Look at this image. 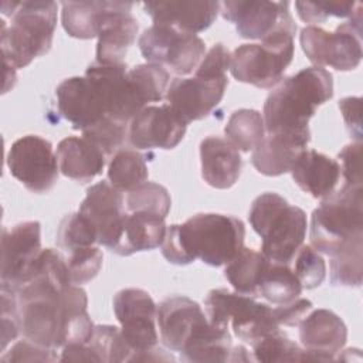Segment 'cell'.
Masks as SVG:
<instances>
[{
  "mask_svg": "<svg viewBox=\"0 0 363 363\" xmlns=\"http://www.w3.org/2000/svg\"><path fill=\"white\" fill-rule=\"evenodd\" d=\"M220 11L242 38L262 41L275 31L296 30L288 1L227 0L220 3Z\"/></svg>",
  "mask_w": 363,
  "mask_h": 363,
  "instance_id": "9a60e30c",
  "label": "cell"
},
{
  "mask_svg": "<svg viewBox=\"0 0 363 363\" xmlns=\"http://www.w3.org/2000/svg\"><path fill=\"white\" fill-rule=\"evenodd\" d=\"M129 123L116 121L113 118H104L88 129L82 130V136L98 146L106 157L115 155L128 136Z\"/></svg>",
  "mask_w": 363,
  "mask_h": 363,
  "instance_id": "b9f144b4",
  "label": "cell"
},
{
  "mask_svg": "<svg viewBox=\"0 0 363 363\" xmlns=\"http://www.w3.org/2000/svg\"><path fill=\"white\" fill-rule=\"evenodd\" d=\"M306 146L308 143L295 138L267 133L252 150L251 162L264 176H281L291 172L296 157Z\"/></svg>",
  "mask_w": 363,
  "mask_h": 363,
  "instance_id": "4316f807",
  "label": "cell"
},
{
  "mask_svg": "<svg viewBox=\"0 0 363 363\" xmlns=\"http://www.w3.org/2000/svg\"><path fill=\"white\" fill-rule=\"evenodd\" d=\"M359 4L354 1H295V9L302 21L316 26L325 23L329 17L349 18Z\"/></svg>",
  "mask_w": 363,
  "mask_h": 363,
  "instance_id": "7bdbcfd3",
  "label": "cell"
},
{
  "mask_svg": "<svg viewBox=\"0 0 363 363\" xmlns=\"http://www.w3.org/2000/svg\"><path fill=\"white\" fill-rule=\"evenodd\" d=\"M61 362H99L89 343H69L62 347Z\"/></svg>",
  "mask_w": 363,
  "mask_h": 363,
  "instance_id": "c3c4849f",
  "label": "cell"
},
{
  "mask_svg": "<svg viewBox=\"0 0 363 363\" xmlns=\"http://www.w3.org/2000/svg\"><path fill=\"white\" fill-rule=\"evenodd\" d=\"M166 230L164 218L160 216L128 213L121 241L112 252L128 257L139 251L155 250L162 245Z\"/></svg>",
  "mask_w": 363,
  "mask_h": 363,
  "instance_id": "f1b7e54d",
  "label": "cell"
},
{
  "mask_svg": "<svg viewBox=\"0 0 363 363\" xmlns=\"http://www.w3.org/2000/svg\"><path fill=\"white\" fill-rule=\"evenodd\" d=\"M62 27L69 37L88 40L98 37L111 16L132 10L129 1H64L61 3Z\"/></svg>",
  "mask_w": 363,
  "mask_h": 363,
  "instance_id": "603a6c76",
  "label": "cell"
},
{
  "mask_svg": "<svg viewBox=\"0 0 363 363\" xmlns=\"http://www.w3.org/2000/svg\"><path fill=\"white\" fill-rule=\"evenodd\" d=\"M58 4L48 0L3 1L0 45L3 61L14 68L27 67L34 58L45 55L57 27Z\"/></svg>",
  "mask_w": 363,
  "mask_h": 363,
  "instance_id": "5b68a950",
  "label": "cell"
},
{
  "mask_svg": "<svg viewBox=\"0 0 363 363\" xmlns=\"http://www.w3.org/2000/svg\"><path fill=\"white\" fill-rule=\"evenodd\" d=\"M55 96L58 113L68 121L74 129L82 132L106 118L101 98L85 75L64 79L57 86Z\"/></svg>",
  "mask_w": 363,
  "mask_h": 363,
  "instance_id": "44dd1931",
  "label": "cell"
},
{
  "mask_svg": "<svg viewBox=\"0 0 363 363\" xmlns=\"http://www.w3.org/2000/svg\"><path fill=\"white\" fill-rule=\"evenodd\" d=\"M339 109L349 135L353 136L356 142H362V98L346 96L339 101Z\"/></svg>",
  "mask_w": 363,
  "mask_h": 363,
  "instance_id": "7dc6e473",
  "label": "cell"
},
{
  "mask_svg": "<svg viewBox=\"0 0 363 363\" xmlns=\"http://www.w3.org/2000/svg\"><path fill=\"white\" fill-rule=\"evenodd\" d=\"M251 346L255 362H309L306 350L282 335L281 330L254 342Z\"/></svg>",
  "mask_w": 363,
  "mask_h": 363,
  "instance_id": "d590c367",
  "label": "cell"
},
{
  "mask_svg": "<svg viewBox=\"0 0 363 363\" xmlns=\"http://www.w3.org/2000/svg\"><path fill=\"white\" fill-rule=\"evenodd\" d=\"M62 255L68 267L71 282L75 285L92 281L102 268L104 254L98 245L77 248Z\"/></svg>",
  "mask_w": 363,
  "mask_h": 363,
  "instance_id": "60d3db41",
  "label": "cell"
},
{
  "mask_svg": "<svg viewBox=\"0 0 363 363\" xmlns=\"http://www.w3.org/2000/svg\"><path fill=\"white\" fill-rule=\"evenodd\" d=\"M98 245L96 233L81 213L67 214L57 230V247L62 254L77 248Z\"/></svg>",
  "mask_w": 363,
  "mask_h": 363,
  "instance_id": "74e56055",
  "label": "cell"
},
{
  "mask_svg": "<svg viewBox=\"0 0 363 363\" xmlns=\"http://www.w3.org/2000/svg\"><path fill=\"white\" fill-rule=\"evenodd\" d=\"M254 360L248 350L244 347V346H235V347H231V353H230V357H228V362H251Z\"/></svg>",
  "mask_w": 363,
  "mask_h": 363,
  "instance_id": "681fc988",
  "label": "cell"
},
{
  "mask_svg": "<svg viewBox=\"0 0 363 363\" xmlns=\"http://www.w3.org/2000/svg\"><path fill=\"white\" fill-rule=\"evenodd\" d=\"M85 77L96 89L106 116L129 123L145 108L129 81L125 62L101 64L95 61L86 68Z\"/></svg>",
  "mask_w": 363,
  "mask_h": 363,
  "instance_id": "e0dca14e",
  "label": "cell"
},
{
  "mask_svg": "<svg viewBox=\"0 0 363 363\" xmlns=\"http://www.w3.org/2000/svg\"><path fill=\"white\" fill-rule=\"evenodd\" d=\"M139 30L138 20L130 10L118 11L109 17L98 35L96 62L122 64Z\"/></svg>",
  "mask_w": 363,
  "mask_h": 363,
  "instance_id": "83f0119b",
  "label": "cell"
},
{
  "mask_svg": "<svg viewBox=\"0 0 363 363\" xmlns=\"http://www.w3.org/2000/svg\"><path fill=\"white\" fill-rule=\"evenodd\" d=\"M301 292L302 285L291 265L271 261L258 284L257 298L274 305H284L299 298Z\"/></svg>",
  "mask_w": 363,
  "mask_h": 363,
  "instance_id": "4dcf8cb0",
  "label": "cell"
},
{
  "mask_svg": "<svg viewBox=\"0 0 363 363\" xmlns=\"http://www.w3.org/2000/svg\"><path fill=\"white\" fill-rule=\"evenodd\" d=\"M160 340L187 362H228L231 335L213 325L201 306L187 296H170L157 305Z\"/></svg>",
  "mask_w": 363,
  "mask_h": 363,
  "instance_id": "3957f363",
  "label": "cell"
},
{
  "mask_svg": "<svg viewBox=\"0 0 363 363\" xmlns=\"http://www.w3.org/2000/svg\"><path fill=\"white\" fill-rule=\"evenodd\" d=\"M309 238L322 254L335 255L363 238V189L345 184L323 197L311 217Z\"/></svg>",
  "mask_w": 363,
  "mask_h": 363,
  "instance_id": "52a82bcc",
  "label": "cell"
},
{
  "mask_svg": "<svg viewBox=\"0 0 363 363\" xmlns=\"http://www.w3.org/2000/svg\"><path fill=\"white\" fill-rule=\"evenodd\" d=\"M187 123L167 105H147L129 122L128 139L136 149H173L184 138Z\"/></svg>",
  "mask_w": 363,
  "mask_h": 363,
  "instance_id": "ac0fdd59",
  "label": "cell"
},
{
  "mask_svg": "<svg viewBox=\"0 0 363 363\" xmlns=\"http://www.w3.org/2000/svg\"><path fill=\"white\" fill-rule=\"evenodd\" d=\"M204 308L213 325L223 329L231 325L234 335L250 345L281 330L277 305L258 302L251 295L224 288L211 289L204 298Z\"/></svg>",
  "mask_w": 363,
  "mask_h": 363,
  "instance_id": "ba28073f",
  "label": "cell"
},
{
  "mask_svg": "<svg viewBox=\"0 0 363 363\" xmlns=\"http://www.w3.org/2000/svg\"><path fill=\"white\" fill-rule=\"evenodd\" d=\"M244 223L233 216L201 213L183 224L169 225L160 245L163 257L176 265L201 259L210 267L230 262L244 247Z\"/></svg>",
  "mask_w": 363,
  "mask_h": 363,
  "instance_id": "7a4b0ae2",
  "label": "cell"
},
{
  "mask_svg": "<svg viewBox=\"0 0 363 363\" xmlns=\"http://www.w3.org/2000/svg\"><path fill=\"white\" fill-rule=\"evenodd\" d=\"M248 221L261 237V252L272 262L289 264L306 237V213L274 191L252 201Z\"/></svg>",
  "mask_w": 363,
  "mask_h": 363,
  "instance_id": "8992f818",
  "label": "cell"
},
{
  "mask_svg": "<svg viewBox=\"0 0 363 363\" xmlns=\"http://www.w3.org/2000/svg\"><path fill=\"white\" fill-rule=\"evenodd\" d=\"M7 167L14 179H17L31 193L50 191L60 173L57 155L50 140L27 135L17 139L7 153Z\"/></svg>",
  "mask_w": 363,
  "mask_h": 363,
  "instance_id": "7c38bea8",
  "label": "cell"
},
{
  "mask_svg": "<svg viewBox=\"0 0 363 363\" xmlns=\"http://www.w3.org/2000/svg\"><path fill=\"white\" fill-rule=\"evenodd\" d=\"M228 78H176L169 84L166 104L189 125L206 118L223 99Z\"/></svg>",
  "mask_w": 363,
  "mask_h": 363,
  "instance_id": "d6986e66",
  "label": "cell"
},
{
  "mask_svg": "<svg viewBox=\"0 0 363 363\" xmlns=\"http://www.w3.org/2000/svg\"><path fill=\"white\" fill-rule=\"evenodd\" d=\"M363 244L356 241L343 251L332 255L330 282L336 286H360L362 285V261Z\"/></svg>",
  "mask_w": 363,
  "mask_h": 363,
  "instance_id": "f35d334b",
  "label": "cell"
},
{
  "mask_svg": "<svg viewBox=\"0 0 363 363\" xmlns=\"http://www.w3.org/2000/svg\"><path fill=\"white\" fill-rule=\"evenodd\" d=\"M224 133L237 150H254L265 136L262 113L247 108L234 111L225 123Z\"/></svg>",
  "mask_w": 363,
  "mask_h": 363,
  "instance_id": "d6a6232c",
  "label": "cell"
},
{
  "mask_svg": "<svg viewBox=\"0 0 363 363\" xmlns=\"http://www.w3.org/2000/svg\"><path fill=\"white\" fill-rule=\"evenodd\" d=\"M231 54L221 44H214L208 51H206L203 60L194 71V75L208 77V78H223L227 77L225 72L230 69Z\"/></svg>",
  "mask_w": 363,
  "mask_h": 363,
  "instance_id": "bcb514c9",
  "label": "cell"
},
{
  "mask_svg": "<svg viewBox=\"0 0 363 363\" xmlns=\"http://www.w3.org/2000/svg\"><path fill=\"white\" fill-rule=\"evenodd\" d=\"M333 96L332 74L320 67H308L284 78L267 96L264 126L268 135L311 140L309 119L319 105Z\"/></svg>",
  "mask_w": 363,
  "mask_h": 363,
  "instance_id": "277c9868",
  "label": "cell"
},
{
  "mask_svg": "<svg viewBox=\"0 0 363 363\" xmlns=\"http://www.w3.org/2000/svg\"><path fill=\"white\" fill-rule=\"evenodd\" d=\"M149 170L145 156L132 149H119L108 166L109 183L122 193H128L147 182Z\"/></svg>",
  "mask_w": 363,
  "mask_h": 363,
  "instance_id": "1f68e13d",
  "label": "cell"
},
{
  "mask_svg": "<svg viewBox=\"0 0 363 363\" xmlns=\"http://www.w3.org/2000/svg\"><path fill=\"white\" fill-rule=\"evenodd\" d=\"M96 353L99 362H132L133 350L123 339L121 329L112 325H98L86 342Z\"/></svg>",
  "mask_w": 363,
  "mask_h": 363,
  "instance_id": "8d00e7d4",
  "label": "cell"
},
{
  "mask_svg": "<svg viewBox=\"0 0 363 363\" xmlns=\"http://www.w3.org/2000/svg\"><path fill=\"white\" fill-rule=\"evenodd\" d=\"M41 224L24 221L1 233V289L16 292L34 274L41 254Z\"/></svg>",
  "mask_w": 363,
  "mask_h": 363,
  "instance_id": "5bb4252c",
  "label": "cell"
},
{
  "mask_svg": "<svg viewBox=\"0 0 363 363\" xmlns=\"http://www.w3.org/2000/svg\"><path fill=\"white\" fill-rule=\"evenodd\" d=\"M302 289H315L326 278V262L312 245H301L289 262Z\"/></svg>",
  "mask_w": 363,
  "mask_h": 363,
  "instance_id": "ab89813d",
  "label": "cell"
},
{
  "mask_svg": "<svg viewBox=\"0 0 363 363\" xmlns=\"http://www.w3.org/2000/svg\"><path fill=\"white\" fill-rule=\"evenodd\" d=\"M153 24L172 26L197 34L207 30L218 16V1H147L143 3Z\"/></svg>",
  "mask_w": 363,
  "mask_h": 363,
  "instance_id": "7402d4cb",
  "label": "cell"
},
{
  "mask_svg": "<svg viewBox=\"0 0 363 363\" xmlns=\"http://www.w3.org/2000/svg\"><path fill=\"white\" fill-rule=\"evenodd\" d=\"M170 206V194L159 183L145 182L125 194V208L128 213H149L166 218Z\"/></svg>",
  "mask_w": 363,
  "mask_h": 363,
  "instance_id": "e575fe53",
  "label": "cell"
},
{
  "mask_svg": "<svg viewBox=\"0 0 363 363\" xmlns=\"http://www.w3.org/2000/svg\"><path fill=\"white\" fill-rule=\"evenodd\" d=\"M299 43L315 67H332L337 71L357 68L362 61V4L332 33L318 26L302 28Z\"/></svg>",
  "mask_w": 363,
  "mask_h": 363,
  "instance_id": "30bf717a",
  "label": "cell"
},
{
  "mask_svg": "<svg viewBox=\"0 0 363 363\" xmlns=\"http://www.w3.org/2000/svg\"><path fill=\"white\" fill-rule=\"evenodd\" d=\"M138 45L147 62L182 77L196 71L206 54V44L197 34L164 24H152L146 28Z\"/></svg>",
  "mask_w": 363,
  "mask_h": 363,
  "instance_id": "8fae6325",
  "label": "cell"
},
{
  "mask_svg": "<svg viewBox=\"0 0 363 363\" xmlns=\"http://www.w3.org/2000/svg\"><path fill=\"white\" fill-rule=\"evenodd\" d=\"M291 174L296 186L313 199L333 193L342 177L337 160L313 149H305L296 157Z\"/></svg>",
  "mask_w": 363,
  "mask_h": 363,
  "instance_id": "d4e9b609",
  "label": "cell"
},
{
  "mask_svg": "<svg viewBox=\"0 0 363 363\" xmlns=\"http://www.w3.org/2000/svg\"><path fill=\"white\" fill-rule=\"evenodd\" d=\"M60 360L57 349L38 345L27 337L14 343L9 352H3L1 363L14 362H55Z\"/></svg>",
  "mask_w": 363,
  "mask_h": 363,
  "instance_id": "ee69618b",
  "label": "cell"
},
{
  "mask_svg": "<svg viewBox=\"0 0 363 363\" xmlns=\"http://www.w3.org/2000/svg\"><path fill=\"white\" fill-rule=\"evenodd\" d=\"M299 339L309 362H330L347 339V328L335 312L316 309L299 322Z\"/></svg>",
  "mask_w": 363,
  "mask_h": 363,
  "instance_id": "ffe728a7",
  "label": "cell"
},
{
  "mask_svg": "<svg viewBox=\"0 0 363 363\" xmlns=\"http://www.w3.org/2000/svg\"><path fill=\"white\" fill-rule=\"evenodd\" d=\"M60 172L75 182L89 183L102 173L106 155L84 136H68L57 146Z\"/></svg>",
  "mask_w": 363,
  "mask_h": 363,
  "instance_id": "484cf974",
  "label": "cell"
},
{
  "mask_svg": "<svg viewBox=\"0 0 363 363\" xmlns=\"http://www.w3.org/2000/svg\"><path fill=\"white\" fill-rule=\"evenodd\" d=\"M296 30H279L259 44H242L231 54V75L257 88H272L284 79V72L294 60Z\"/></svg>",
  "mask_w": 363,
  "mask_h": 363,
  "instance_id": "9c48e42d",
  "label": "cell"
},
{
  "mask_svg": "<svg viewBox=\"0 0 363 363\" xmlns=\"http://www.w3.org/2000/svg\"><path fill=\"white\" fill-rule=\"evenodd\" d=\"M17 320L24 337L52 349L86 343L95 329L86 292L71 282L61 251H41L34 274L16 291Z\"/></svg>",
  "mask_w": 363,
  "mask_h": 363,
  "instance_id": "6da1fadb",
  "label": "cell"
},
{
  "mask_svg": "<svg viewBox=\"0 0 363 363\" xmlns=\"http://www.w3.org/2000/svg\"><path fill=\"white\" fill-rule=\"evenodd\" d=\"M340 176L345 184L362 187V142H352L337 153Z\"/></svg>",
  "mask_w": 363,
  "mask_h": 363,
  "instance_id": "f6af8a7d",
  "label": "cell"
},
{
  "mask_svg": "<svg viewBox=\"0 0 363 363\" xmlns=\"http://www.w3.org/2000/svg\"><path fill=\"white\" fill-rule=\"evenodd\" d=\"M128 77L145 106L150 102H160L164 99L170 84V75L163 67L150 62L139 64L128 69Z\"/></svg>",
  "mask_w": 363,
  "mask_h": 363,
  "instance_id": "836d02e7",
  "label": "cell"
},
{
  "mask_svg": "<svg viewBox=\"0 0 363 363\" xmlns=\"http://www.w3.org/2000/svg\"><path fill=\"white\" fill-rule=\"evenodd\" d=\"M201 176L204 182L218 190L230 189L241 174L242 159L238 150L218 136H208L200 143Z\"/></svg>",
  "mask_w": 363,
  "mask_h": 363,
  "instance_id": "cb8c5ba5",
  "label": "cell"
},
{
  "mask_svg": "<svg viewBox=\"0 0 363 363\" xmlns=\"http://www.w3.org/2000/svg\"><path fill=\"white\" fill-rule=\"evenodd\" d=\"M113 312L121 323V333L133 350L132 362L157 346V305L152 296L139 288H125L115 294Z\"/></svg>",
  "mask_w": 363,
  "mask_h": 363,
  "instance_id": "4fadbf2b",
  "label": "cell"
},
{
  "mask_svg": "<svg viewBox=\"0 0 363 363\" xmlns=\"http://www.w3.org/2000/svg\"><path fill=\"white\" fill-rule=\"evenodd\" d=\"M269 262L271 261L261 251L242 247L240 252L225 264L224 277L235 292L257 298L258 284Z\"/></svg>",
  "mask_w": 363,
  "mask_h": 363,
  "instance_id": "f546056e",
  "label": "cell"
},
{
  "mask_svg": "<svg viewBox=\"0 0 363 363\" xmlns=\"http://www.w3.org/2000/svg\"><path fill=\"white\" fill-rule=\"evenodd\" d=\"M78 213H81L95 230L98 245L113 251L121 241L128 216L125 194L109 182H99L86 190V196L79 204Z\"/></svg>",
  "mask_w": 363,
  "mask_h": 363,
  "instance_id": "2e32d148",
  "label": "cell"
}]
</instances>
